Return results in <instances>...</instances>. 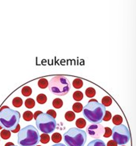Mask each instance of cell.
Masks as SVG:
<instances>
[{"instance_id":"cell-3","label":"cell","mask_w":136,"mask_h":146,"mask_svg":"<svg viewBox=\"0 0 136 146\" xmlns=\"http://www.w3.org/2000/svg\"><path fill=\"white\" fill-rule=\"evenodd\" d=\"M40 135L37 128L33 125H27L18 133V143L20 146H34L39 141Z\"/></svg>"},{"instance_id":"cell-19","label":"cell","mask_w":136,"mask_h":146,"mask_svg":"<svg viewBox=\"0 0 136 146\" xmlns=\"http://www.w3.org/2000/svg\"><path fill=\"white\" fill-rule=\"evenodd\" d=\"M21 92L24 96H30L32 93V89L30 86H24L21 90Z\"/></svg>"},{"instance_id":"cell-6","label":"cell","mask_w":136,"mask_h":146,"mask_svg":"<svg viewBox=\"0 0 136 146\" xmlns=\"http://www.w3.org/2000/svg\"><path fill=\"white\" fill-rule=\"evenodd\" d=\"M37 127L44 134H51L56 128V121L46 113H41L36 119Z\"/></svg>"},{"instance_id":"cell-38","label":"cell","mask_w":136,"mask_h":146,"mask_svg":"<svg viewBox=\"0 0 136 146\" xmlns=\"http://www.w3.org/2000/svg\"><path fill=\"white\" fill-rule=\"evenodd\" d=\"M37 146H41V145H37Z\"/></svg>"},{"instance_id":"cell-4","label":"cell","mask_w":136,"mask_h":146,"mask_svg":"<svg viewBox=\"0 0 136 146\" xmlns=\"http://www.w3.org/2000/svg\"><path fill=\"white\" fill-rule=\"evenodd\" d=\"M86 138V132L76 127H72L64 134L66 146H84Z\"/></svg>"},{"instance_id":"cell-7","label":"cell","mask_w":136,"mask_h":146,"mask_svg":"<svg viewBox=\"0 0 136 146\" xmlns=\"http://www.w3.org/2000/svg\"><path fill=\"white\" fill-rule=\"evenodd\" d=\"M113 140L116 141V143L119 145H124L130 141L131 135L128 127L124 124H120L113 127L112 129Z\"/></svg>"},{"instance_id":"cell-13","label":"cell","mask_w":136,"mask_h":146,"mask_svg":"<svg viewBox=\"0 0 136 146\" xmlns=\"http://www.w3.org/2000/svg\"><path fill=\"white\" fill-rule=\"evenodd\" d=\"M72 85H73L74 88H76V89H80L83 86V82H82V79H75L73 80V82H72Z\"/></svg>"},{"instance_id":"cell-22","label":"cell","mask_w":136,"mask_h":146,"mask_svg":"<svg viewBox=\"0 0 136 146\" xmlns=\"http://www.w3.org/2000/svg\"><path fill=\"white\" fill-rule=\"evenodd\" d=\"M23 104V100L20 97H15L13 100V105L15 107H20Z\"/></svg>"},{"instance_id":"cell-10","label":"cell","mask_w":136,"mask_h":146,"mask_svg":"<svg viewBox=\"0 0 136 146\" xmlns=\"http://www.w3.org/2000/svg\"><path fill=\"white\" fill-rule=\"evenodd\" d=\"M52 105H53V107L54 108H56V109H60L61 107L63 106V101L59 98H56L54 99L53 102H52Z\"/></svg>"},{"instance_id":"cell-12","label":"cell","mask_w":136,"mask_h":146,"mask_svg":"<svg viewBox=\"0 0 136 146\" xmlns=\"http://www.w3.org/2000/svg\"><path fill=\"white\" fill-rule=\"evenodd\" d=\"M0 136H1V138L4 139V140H7L9 138H10V136H11V132L8 131V130L6 129H3L1 133H0Z\"/></svg>"},{"instance_id":"cell-9","label":"cell","mask_w":136,"mask_h":146,"mask_svg":"<svg viewBox=\"0 0 136 146\" xmlns=\"http://www.w3.org/2000/svg\"><path fill=\"white\" fill-rule=\"evenodd\" d=\"M87 146H106V144L100 139H94V141H91Z\"/></svg>"},{"instance_id":"cell-35","label":"cell","mask_w":136,"mask_h":146,"mask_svg":"<svg viewBox=\"0 0 136 146\" xmlns=\"http://www.w3.org/2000/svg\"><path fill=\"white\" fill-rule=\"evenodd\" d=\"M11 145H13V144L12 143V142H9V143H6L5 146H11Z\"/></svg>"},{"instance_id":"cell-1","label":"cell","mask_w":136,"mask_h":146,"mask_svg":"<svg viewBox=\"0 0 136 146\" xmlns=\"http://www.w3.org/2000/svg\"><path fill=\"white\" fill-rule=\"evenodd\" d=\"M106 108L96 100H91L83 107V116L93 124H100L104 116Z\"/></svg>"},{"instance_id":"cell-32","label":"cell","mask_w":136,"mask_h":146,"mask_svg":"<svg viewBox=\"0 0 136 146\" xmlns=\"http://www.w3.org/2000/svg\"><path fill=\"white\" fill-rule=\"evenodd\" d=\"M20 124H19V125H18V126H17L12 132H13V133H17V132L20 131Z\"/></svg>"},{"instance_id":"cell-8","label":"cell","mask_w":136,"mask_h":146,"mask_svg":"<svg viewBox=\"0 0 136 146\" xmlns=\"http://www.w3.org/2000/svg\"><path fill=\"white\" fill-rule=\"evenodd\" d=\"M87 131H88L89 135H90L92 138L96 139V138H100L103 135L104 127L100 124H91L90 126H89Z\"/></svg>"},{"instance_id":"cell-21","label":"cell","mask_w":136,"mask_h":146,"mask_svg":"<svg viewBox=\"0 0 136 146\" xmlns=\"http://www.w3.org/2000/svg\"><path fill=\"white\" fill-rule=\"evenodd\" d=\"M83 109L82 104L80 103H76L72 105V110H74V112L76 113H80Z\"/></svg>"},{"instance_id":"cell-36","label":"cell","mask_w":136,"mask_h":146,"mask_svg":"<svg viewBox=\"0 0 136 146\" xmlns=\"http://www.w3.org/2000/svg\"><path fill=\"white\" fill-rule=\"evenodd\" d=\"M1 129H2V127L0 126V130H1Z\"/></svg>"},{"instance_id":"cell-30","label":"cell","mask_w":136,"mask_h":146,"mask_svg":"<svg viewBox=\"0 0 136 146\" xmlns=\"http://www.w3.org/2000/svg\"><path fill=\"white\" fill-rule=\"evenodd\" d=\"M46 113H47V114H48V115L51 116V117H52L53 118H55L57 116L56 112H55L54 110H48V112Z\"/></svg>"},{"instance_id":"cell-23","label":"cell","mask_w":136,"mask_h":146,"mask_svg":"<svg viewBox=\"0 0 136 146\" xmlns=\"http://www.w3.org/2000/svg\"><path fill=\"white\" fill-rule=\"evenodd\" d=\"M51 140L54 141V143H59L62 141V135H60L59 133H54L51 136Z\"/></svg>"},{"instance_id":"cell-31","label":"cell","mask_w":136,"mask_h":146,"mask_svg":"<svg viewBox=\"0 0 136 146\" xmlns=\"http://www.w3.org/2000/svg\"><path fill=\"white\" fill-rule=\"evenodd\" d=\"M107 146H117V144L116 143L115 141L111 140L107 142Z\"/></svg>"},{"instance_id":"cell-2","label":"cell","mask_w":136,"mask_h":146,"mask_svg":"<svg viewBox=\"0 0 136 146\" xmlns=\"http://www.w3.org/2000/svg\"><path fill=\"white\" fill-rule=\"evenodd\" d=\"M20 113L17 110L6 107L5 109H0V126L2 128L13 131L19 125Z\"/></svg>"},{"instance_id":"cell-28","label":"cell","mask_w":136,"mask_h":146,"mask_svg":"<svg viewBox=\"0 0 136 146\" xmlns=\"http://www.w3.org/2000/svg\"><path fill=\"white\" fill-rule=\"evenodd\" d=\"M112 135V130L110 127H104V133H103V137L104 138H109Z\"/></svg>"},{"instance_id":"cell-18","label":"cell","mask_w":136,"mask_h":146,"mask_svg":"<svg viewBox=\"0 0 136 146\" xmlns=\"http://www.w3.org/2000/svg\"><path fill=\"white\" fill-rule=\"evenodd\" d=\"M112 104V99L110 96H104L102 99V105H103L104 107H109L111 106Z\"/></svg>"},{"instance_id":"cell-14","label":"cell","mask_w":136,"mask_h":146,"mask_svg":"<svg viewBox=\"0 0 136 146\" xmlns=\"http://www.w3.org/2000/svg\"><path fill=\"white\" fill-rule=\"evenodd\" d=\"M23 117L25 121H31L33 119V117H34V114H33V113L31 111L27 110V111H25V112L23 113Z\"/></svg>"},{"instance_id":"cell-25","label":"cell","mask_w":136,"mask_h":146,"mask_svg":"<svg viewBox=\"0 0 136 146\" xmlns=\"http://www.w3.org/2000/svg\"><path fill=\"white\" fill-rule=\"evenodd\" d=\"M25 106L27 108L31 109V108H33V107L35 106V102H34V100L31 98L27 99L25 101Z\"/></svg>"},{"instance_id":"cell-15","label":"cell","mask_w":136,"mask_h":146,"mask_svg":"<svg viewBox=\"0 0 136 146\" xmlns=\"http://www.w3.org/2000/svg\"><path fill=\"white\" fill-rule=\"evenodd\" d=\"M95 94H96V90H95V89H94V88L89 87L86 89V96L89 97V98L94 97V96H95Z\"/></svg>"},{"instance_id":"cell-11","label":"cell","mask_w":136,"mask_h":146,"mask_svg":"<svg viewBox=\"0 0 136 146\" xmlns=\"http://www.w3.org/2000/svg\"><path fill=\"white\" fill-rule=\"evenodd\" d=\"M76 127L78 128H80H80H83L86 125V121L83 118H79L76 121Z\"/></svg>"},{"instance_id":"cell-20","label":"cell","mask_w":136,"mask_h":146,"mask_svg":"<svg viewBox=\"0 0 136 146\" xmlns=\"http://www.w3.org/2000/svg\"><path fill=\"white\" fill-rule=\"evenodd\" d=\"M37 101L38 104H45L46 102H47V96L44 94H42V93H40L39 95L37 96Z\"/></svg>"},{"instance_id":"cell-26","label":"cell","mask_w":136,"mask_h":146,"mask_svg":"<svg viewBox=\"0 0 136 146\" xmlns=\"http://www.w3.org/2000/svg\"><path fill=\"white\" fill-rule=\"evenodd\" d=\"M83 98V94L81 91H76L73 93V99L76 101H80Z\"/></svg>"},{"instance_id":"cell-29","label":"cell","mask_w":136,"mask_h":146,"mask_svg":"<svg viewBox=\"0 0 136 146\" xmlns=\"http://www.w3.org/2000/svg\"><path fill=\"white\" fill-rule=\"evenodd\" d=\"M111 119V113L110 111H107L106 110V112L104 113V116H103V117L102 121H110Z\"/></svg>"},{"instance_id":"cell-33","label":"cell","mask_w":136,"mask_h":146,"mask_svg":"<svg viewBox=\"0 0 136 146\" xmlns=\"http://www.w3.org/2000/svg\"><path fill=\"white\" fill-rule=\"evenodd\" d=\"M41 113H42L41 111H36V112H35V113L34 114V117L36 119V118H37V117L39 116V114H40Z\"/></svg>"},{"instance_id":"cell-34","label":"cell","mask_w":136,"mask_h":146,"mask_svg":"<svg viewBox=\"0 0 136 146\" xmlns=\"http://www.w3.org/2000/svg\"><path fill=\"white\" fill-rule=\"evenodd\" d=\"M51 146H66V145L62 143H57V144H54V145H51Z\"/></svg>"},{"instance_id":"cell-5","label":"cell","mask_w":136,"mask_h":146,"mask_svg":"<svg viewBox=\"0 0 136 146\" xmlns=\"http://www.w3.org/2000/svg\"><path fill=\"white\" fill-rule=\"evenodd\" d=\"M49 90L58 96H65L70 90V82L64 76H56L51 78L48 83Z\"/></svg>"},{"instance_id":"cell-37","label":"cell","mask_w":136,"mask_h":146,"mask_svg":"<svg viewBox=\"0 0 136 146\" xmlns=\"http://www.w3.org/2000/svg\"><path fill=\"white\" fill-rule=\"evenodd\" d=\"M11 146H18V145H11Z\"/></svg>"},{"instance_id":"cell-24","label":"cell","mask_w":136,"mask_h":146,"mask_svg":"<svg viewBox=\"0 0 136 146\" xmlns=\"http://www.w3.org/2000/svg\"><path fill=\"white\" fill-rule=\"evenodd\" d=\"M112 121H113V124H115L116 126L117 125H120V124H121L122 121H123V118H122L121 116L115 115L113 116Z\"/></svg>"},{"instance_id":"cell-27","label":"cell","mask_w":136,"mask_h":146,"mask_svg":"<svg viewBox=\"0 0 136 146\" xmlns=\"http://www.w3.org/2000/svg\"><path fill=\"white\" fill-rule=\"evenodd\" d=\"M38 86L40 89H45L46 87L48 86V82L46 79H40L38 81Z\"/></svg>"},{"instance_id":"cell-17","label":"cell","mask_w":136,"mask_h":146,"mask_svg":"<svg viewBox=\"0 0 136 146\" xmlns=\"http://www.w3.org/2000/svg\"><path fill=\"white\" fill-rule=\"evenodd\" d=\"M39 140L41 143L43 144H48L50 141V136L48 134H42L40 135Z\"/></svg>"},{"instance_id":"cell-16","label":"cell","mask_w":136,"mask_h":146,"mask_svg":"<svg viewBox=\"0 0 136 146\" xmlns=\"http://www.w3.org/2000/svg\"><path fill=\"white\" fill-rule=\"evenodd\" d=\"M65 118L67 121H72L76 118V115L72 111H68L65 113Z\"/></svg>"}]
</instances>
